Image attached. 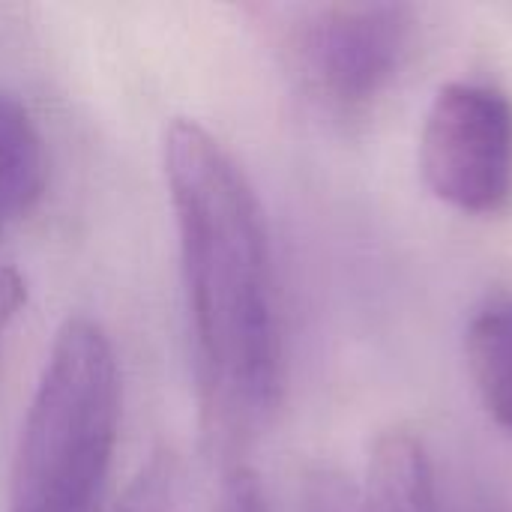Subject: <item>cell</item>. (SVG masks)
I'll list each match as a JSON object with an SVG mask.
<instances>
[{
  "instance_id": "cell-1",
  "label": "cell",
  "mask_w": 512,
  "mask_h": 512,
  "mask_svg": "<svg viewBox=\"0 0 512 512\" xmlns=\"http://www.w3.org/2000/svg\"><path fill=\"white\" fill-rule=\"evenodd\" d=\"M162 153L189 291L201 423L213 447L234 450L267 429L285 387L267 219L237 159L198 120H171Z\"/></svg>"
},
{
  "instance_id": "cell-2",
  "label": "cell",
  "mask_w": 512,
  "mask_h": 512,
  "mask_svg": "<svg viewBox=\"0 0 512 512\" xmlns=\"http://www.w3.org/2000/svg\"><path fill=\"white\" fill-rule=\"evenodd\" d=\"M120 366L84 315L57 330L12 462L9 512H99L120 429Z\"/></svg>"
},
{
  "instance_id": "cell-3",
  "label": "cell",
  "mask_w": 512,
  "mask_h": 512,
  "mask_svg": "<svg viewBox=\"0 0 512 512\" xmlns=\"http://www.w3.org/2000/svg\"><path fill=\"white\" fill-rule=\"evenodd\" d=\"M417 162L447 207L495 216L512 201V102L477 81L444 84L423 117Z\"/></svg>"
},
{
  "instance_id": "cell-4",
  "label": "cell",
  "mask_w": 512,
  "mask_h": 512,
  "mask_svg": "<svg viewBox=\"0 0 512 512\" xmlns=\"http://www.w3.org/2000/svg\"><path fill=\"white\" fill-rule=\"evenodd\" d=\"M414 12L402 3H330L291 36L294 72L336 114L375 105L408 60Z\"/></svg>"
},
{
  "instance_id": "cell-5",
  "label": "cell",
  "mask_w": 512,
  "mask_h": 512,
  "mask_svg": "<svg viewBox=\"0 0 512 512\" xmlns=\"http://www.w3.org/2000/svg\"><path fill=\"white\" fill-rule=\"evenodd\" d=\"M360 512H438L435 468L426 444L414 432L387 429L375 438Z\"/></svg>"
},
{
  "instance_id": "cell-6",
  "label": "cell",
  "mask_w": 512,
  "mask_h": 512,
  "mask_svg": "<svg viewBox=\"0 0 512 512\" xmlns=\"http://www.w3.org/2000/svg\"><path fill=\"white\" fill-rule=\"evenodd\" d=\"M465 357L483 411L512 435V294L489 297L471 315Z\"/></svg>"
},
{
  "instance_id": "cell-7",
  "label": "cell",
  "mask_w": 512,
  "mask_h": 512,
  "mask_svg": "<svg viewBox=\"0 0 512 512\" xmlns=\"http://www.w3.org/2000/svg\"><path fill=\"white\" fill-rule=\"evenodd\" d=\"M48 183L45 144L27 108L0 96V216H21L36 207Z\"/></svg>"
},
{
  "instance_id": "cell-8",
  "label": "cell",
  "mask_w": 512,
  "mask_h": 512,
  "mask_svg": "<svg viewBox=\"0 0 512 512\" xmlns=\"http://www.w3.org/2000/svg\"><path fill=\"white\" fill-rule=\"evenodd\" d=\"M114 512H183V465L174 450H156L123 489Z\"/></svg>"
},
{
  "instance_id": "cell-9",
  "label": "cell",
  "mask_w": 512,
  "mask_h": 512,
  "mask_svg": "<svg viewBox=\"0 0 512 512\" xmlns=\"http://www.w3.org/2000/svg\"><path fill=\"white\" fill-rule=\"evenodd\" d=\"M210 512H270L258 471L243 462L231 465L219 480Z\"/></svg>"
},
{
  "instance_id": "cell-10",
  "label": "cell",
  "mask_w": 512,
  "mask_h": 512,
  "mask_svg": "<svg viewBox=\"0 0 512 512\" xmlns=\"http://www.w3.org/2000/svg\"><path fill=\"white\" fill-rule=\"evenodd\" d=\"M27 306V282L15 267H0V378H3V363H6V348L15 321L21 318Z\"/></svg>"
}]
</instances>
